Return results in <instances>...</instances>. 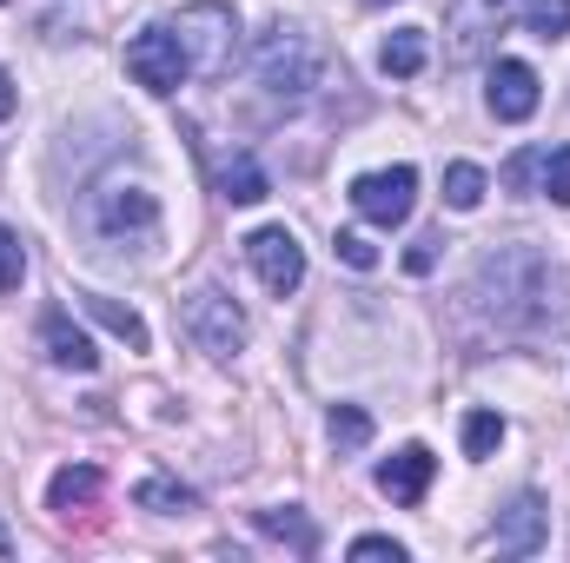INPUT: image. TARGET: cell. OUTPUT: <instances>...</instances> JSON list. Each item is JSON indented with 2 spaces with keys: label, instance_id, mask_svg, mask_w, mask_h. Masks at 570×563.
<instances>
[{
  "label": "cell",
  "instance_id": "8fae6325",
  "mask_svg": "<svg viewBox=\"0 0 570 563\" xmlns=\"http://www.w3.org/2000/svg\"><path fill=\"white\" fill-rule=\"evenodd\" d=\"M518 7H524V0H464V7H458V20H451V33H458V47H451V53H458V60H471V53L484 47V33H498Z\"/></svg>",
  "mask_w": 570,
  "mask_h": 563
},
{
  "label": "cell",
  "instance_id": "5b68a950",
  "mask_svg": "<svg viewBox=\"0 0 570 563\" xmlns=\"http://www.w3.org/2000/svg\"><path fill=\"white\" fill-rule=\"evenodd\" d=\"M186 332H193V345L213 352V358H233V352L246 345V318H239V305H233L226 292H213V285L186 298Z\"/></svg>",
  "mask_w": 570,
  "mask_h": 563
},
{
  "label": "cell",
  "instance_id": "7a4b0ae2",
  "mask_svg": "<svg viewBox=\"0 0 570 563\" xmlns=\"http://www.w3.org/2000/svg\"><path fill=\"white\" fill-rule=\"evenodd\" d=\"M318 47L305 40V33H292V27H279L266 47H259V80L279 93V100H298V93H312L318 87Z\"/></svg>",
  "mask_w": 570,
  "mask_h": 563
},
{
  "label": "cell",
  "instance_id": "7402d4cb",
  "mask_svg": "<svg viewBox=\"0 0 570 563\" xmlns=\"http://www.w3.org/2000/svg\"><path fill=\"white\" fill-rule=\"evenodd\" d=\"M538 192H544L551 206H570V146H558V152H544V172H538Z\"/></svg>",
  "mask_w": 570,
  "mask_h": 563
},
{
  "label": "cell",
  "instance_id": "ffe728a7",
  "mask_svg": "<svg viewBox=\"0 0 570 563\" xmlns=\"http://www.w3.org/2000/svg\"><path fill=\"white\" fill-rule=\"evenodd\" d=\"M524 27L538 40H564L570 33V0H524Z\"/></svg>",
  "mask_w": 570,
  "mask_h": 563
},
{
  "label": "cell",
  "instance_id": "f1b7e54d",
  "mask_svg": "<svg viewBox=\"0 0 570 563\" xmlns=\"http://www.w3.org/2000/svg\"><path fill=\"white\" fill-rule=\"evenodd\" d=\"M13 100H20V93H13V73L0 67V127H7V113H13Z\"/></svg>",
  "mask_w": 570,
  "mask_h": 563
},
{
  "label": "cell",
  "instance_id": "603a6c76",
  "mask_svg": "<svg viewBox=\"0 0 570 563\" xmlns=\"http://www.w3.org/2000/svg\"><path fill=\"white\" fill-rule=\"evenodd\" d=\"M325 431H332V444H338V451H358V444L372 437V418H365L358 405H338V412H332V424H325Z\"/></svg>",
  "mask_w": 570,
  "mask_h": 563
},
{
  "label": "cell",
  "instance_id": "7c38bea8",
  "mask_svg": "<svg viewBox=\"0 0 570 563\" xmlns=\"http://www.w3.org/2000/svg\"><path fill=\"white\" fill-rule=\"evenodd\" d=\"M40 338H47V358H53V365H67V372H94V365H100L94 338H87L67 312H47V318H40Z\"/></svg>",
  "mask_w": 570,
  "mask_h": 563
},
{
  "label": "cell",
  "instance_id": "ba28073f",
  "mask_svg": "<svg viewBox=\"0 0 570 563\" xmlns=\"http://www.w3.org/2000/svg\"><path fill=\"white\" fill-rule=\"evenodd\" d=\"M491 113H498L504 127H518V120L538 113V73H531L524 60H498V67H491Z\"/></svg>",
  "mask_w": 570,
  "mask_h": 563
},
{
  "label": "cell",
  "instance_id": "9c48e42d",
  "mask_svg": "<svg viewBox=\"0 0 570 563\" xmlns=\"http://www.w3.org/2000/svg\"><path fill=\"white\" fill-rule=\"evenodd\" d=\"M431 471H438V457H431L425 444H405L399 457L379 464V491H385L392 504H419V497L431 491Z\"/></svg>",
  "mask_w": 570,
  "mask_h": 563
},
{
  "label": "cell",
  "instance_id": "9a60e30c",
  "mask_svg": "<svg viewBox=\"0 0 570 563\" xmlns=\"http://www.w3.org/2000/svg\"><path fill=\"white\" fill-rule=\"evenodd\" d=\"M379 67H385L392 80H412V73H425V33H419V27H399V33L379 47Z\"/></svg>",
  "mask_w": 570,
  "mask_h": 563
},
{
  "label": "cell",
  "instance_id": "cb8c5ba5",
  "mask_svg": "<svg viewBox=\"0 0 570 563\" xmlns=\"http://www.w3.org/2000/svg\"><path fill=\"white\" fill-rule=\"evenodd\" d=\"M27 279V253H20V233L13 226H0V292H20Z\"/></svg>",
  "mask_w": 570,
  "mask_h": 563
},
{
  "label": "cell",
  "instance_id": "f546056e",
  "mask_svg": "<svg viewBox=\"0 0 570 563\" xmlns=\"http://www.w3.org/2000/svg\"><path fill=\"white\" fill-rule=\"evenodd\" d=\"M365 7H385V0H365Z\"/></svg>",
  "mask_w": 570,
  "mask_h": 563
},
{
  "label": "cell",
  "instance_id": "d4e9b609",
  "mask_svg": "<svg viewBox=\"0 0 570 563\" xmlns=\"http://www.w3.org/2000/svg\"><path fill=\"white\" fill-rule=\"evenodd\" d=\"M332 253H338L345 266H358V273H372V266H379V246H372V239H358V233H338V239H332Z\"/></svg>",
  "mask_w": 570,
  "mask_h": 563
},
{
  "label": "cell",
  "instance_id": "2e32d148",
  "mask_svg": "<svg viewBox=\"0 0 570 563\" xmlns=\"http://www.w3.org/2000/svg\"><path fill=\"white\" fill-rule=\"evenodd\" d=\"M134 504H140V511H159V517H186L199 497H193L186 484H173V477H146L140 491H134Z\"/></svg>",
  "mask_w": 570,
  "mask_h": 563
},
{
  "label": "cell",
  "instance_id": "83f0119b",
  "mask_svg": "<svg viewBox=\"0 0 570 563\" xmlns=\"http://www.w3.org/2000/svg\"><path fill=\"white\" fill-rule=\"evenodd\" d=\"M438 246H444V239H438V233H425V239L405 253V266H412V273H431V266H438Z\"/></svg>",
  "mask_w": 570,
  "mask_h": 563
},
{
  "label": "cell",
  "instance_id": "4fadbf2b",
  "mask_svg": "<svg viewBox=\"0 0 570 563\" xmlns=\"http://www.w3.org/2000/svg\"><path fill=\"white\" fill-rule=\"evenodd\" d=\"M219 192H226L233 206H259L273 186H266V172H259L253 152H226V159H219Z\"/></svg>",
  "mask_w": 570,
  "mask_h": 563
},
{
  "label": "cell",
  "instance_id": "8992f818",
  "mask_svg": "<svg viewBox=\"0 0 570 563\" xmlns=\"http://www.w3.org/2000/svg\"><path fill=\"white\" fill-rule=\"evenodd\" d=\"M246 259H253V273L266 292H298L305 285V253H298V239L285 233V226H259L253 239H246Z\"/></svg>",
  "mask_w": 570,
  "mask_h": 563
},
{
  "label": "cell",
  "instance_id": "4dcf8cb0",
  "mask_svg": "<svg viewBox=\"0 0 570 563\" xmlns=\"http://www.w3.org/2000/svg\"><path fill=\"white\" fill-rule=\"evenodd\" d=\"M0 7H7V0H0Z\"/></svg>",
  "mask_w": 570,
  "mask_h": 563
},
{
  "label": "cell",
  "instance_id": "52a82bcc",
  "mask_svg": "<svg viewBox=\"0 0 570 563\" xmlns=\"http://www.w3.org/2000/svg\"><path fill=\"white\" fill-rule=\"evenodd\" d=\"M94 219H100V233H153L159 226V206H153V192L146 186H107L100 199H94Z\"/></svg>",
  "mask_w": 570,
  "mask_h": 563
},
{
  "label": "cell",
  "instance_id": "e0dca14e",
  "mask_svg": "<svg viewBox=\"0 0 570 563\" xmlns=\"http://www.w3.org/2000/svg\"><path fill=\"white\" fill-rule=\"evenodd\" d=\"M87 312L114 332V338H127L134 352H146V325H140V312H127V305H114V298H100V292H87Z\"/></svg>",
  "mask_w": 570,
  "mask_h": 563
},
{
  "label": "cell",
  "instance_id": "d6986e66",
  "mask_svg": "<svg viewBox=\"0 0 570 563\" xmlns=\"http://www.w3.org/2000/svg\"><path fill=\"white\" fill-rule=\"evenodd\" d=\"M478 199H484V172H478L471 159H458V166L444 172V206H451V213H471Z\"/></svg>",
  "mask_w": 570,
  "mask_h": 563
},
{
  "label": "cell",
  "instance_id": "30bf717a",
  "mask_svg": "<svg viewBox=\"0 0 570 563\" xmlns=\"http://www.w3.org/2000/svg\"><path fill=\"white\" fill-rule=\"evenodd\" d=\"M544 524H551V511L524 491V497L498 517V551H504V557H531V551L544 544Z\"/></svg>",
  "mask_w": 570,
  "mask_h": 563
},
{
  "label": "cell",
  "instance_id": "5bb4252c",
  "mask_svg": "<svg viewBox=\"0 0 570 563\" xmlns=\"http://www.w3.org/2000/svg\"><path fill=\"white\" fill-rule=\"evenodd\" d=\"M94 497H100V471H94V464H67V471H53V491H47V504H53L60 517L87 511Z\"/></svg>",
  "mask_w": 570,
  "mask_h": 563
},
{
  "label": "cell",
  "instance_id": "3957f363",
  "mask_svg": "<svg viewBox=\"0 0 570 563\" xmlns=\"http://www.w3.org/2000/svg\"><path fill=\"white\" fill-rule=\"evenodd\" d=\"M179 47H186V60H193V73H219L226 67V53H233V7H219V0H199V7H186L179 13Z\"/></svg>",
  "mask_w": 570,
  "mask_h": 563
},
{
  "label": "cell",
  "instance_id": "6da1fadb",
  "mask_svg": "<svg viewBox=\"0 0 570 563\" xmlns=\"http://www.w3.org/2000/svg\"><path fill=\"white\" fill-rule=\"evenodd\" d=\"M127 73L140 80L146 93H179L186 73H193V60H186V47H179L173 27H146V33L127 40Z\"/></svg>",
  "mask_w": 570,
  "mask_h": 563
},
{
  "label": "cell",
  "instance_id": "ac0fdd59",
  "mask_svg": "<svg viewBox=\"0 0 570 563\" xmlns=\"http://www.w3.org/2000/svg\"><path fill=\"white\" fill-rule=\"evenodd\" d=\"M259 531H266V537H279V544H292L298 557H312V551H318L312 524H305V517H292V511H259Z\"/></svg>",
  "mask_w": 570,
  "mask_h": 563
},
{
  "label": "cell",
  "instance_id": "484cf974",
  "mask_svg": "<svg viewBox=\"0 0 570 563\" xmlns=\"http://www.w3.org/2000/svg\"><path fill=\"white\" fill-rule=\"evenodd\" d=\"M352 557H379V563H405V544H392V537H358V544H352Z\"/></svg>",
  "mask_w": 570,
  "mask_h": 563
},
{
  "label": "cell",
  "instance_id": "277c9868",
  "mask_svg": "<svg viewBox=\"0 0 570 563\" xmlns=\"http://www.w3.org/2000/svg\"><path fill=\"white\" fill-rule=\"evenodd\" d=\"M412 199H419V172H412V166H385V172L352 179V206H358L372 226H385V233L412 219Z\"/></svg>",
  "mask_w": 570,
  "mask_h": 563
},
{
  "label": "cell",
  "instance_id": "44dd1931",
  "mask_svg": "<svg viewBox=\"0 0 570 563\" xmlns=\"http://www.w3.org/2000/svg\"><path fill=\"white\" fill-rule=\"evenodd\" d=\"M498 444H504V418H498V412H471V418H464V451H471V457H491Z\"/></svg>",
  "mask_w": 570,
  "mask_h": 563
},
{
  "label": "cell",
  "instance_id": "4316f807",
  "mask_svg": "<svg viewBox=\"0 0 570 563\" xmlns=\"http://www.w3.org/2000/svg\"><path fill=\"white\" fill-rule=\"evenodd\" d=\"M538 172H544V152H518V159L504 166V186H531Z\"/></svg>",
  "mask_w": 570,
  "mask_h": 563
}]
</instances>
